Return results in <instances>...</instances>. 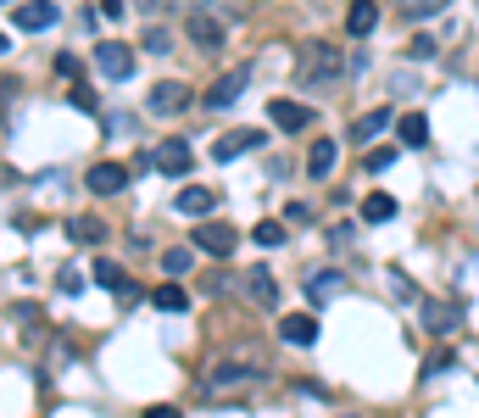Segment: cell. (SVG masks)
<instances>
[{"label":"cell","instance_id":"obj_23","mask_svg":"<svg viewBox=\"0 0 479 418\" xmlns=\"http://www.w3.org/2000/svg\"><path fill=\"white\" fill-rule=\"evenodd\" d=\"M184 284H173V274H168V284H156V296H151V307L156 312H184Z\"/></svg>","mask_w":479,"mask_h":418},{"label":"cell","instance_id":"obj_7","mask_svg":"<svg viewBox=\"0 0 479 418\" xmlns=\"http://www.w3.org/2000/svg\"><path fill=\"white\" fill-rule=\"evenodd\" d=\"M84 184L95 190V196H123V190H129V168L123 163H95Z\"/></svg>","mask_w":479,"mask_h":418},{"label":"cell","instance_id":"obj_34","mask_svg":"<svg viewBox=\"0 0 479 418\" xmlns=\"http://www.w3.org/2000/svg\"><path fill=\"white\" fill-rule=\"evenodd\" d=\"M407 56H412V61H429V56H435V40H424V34H419V40L407 45Z\"/></svg>","mask_w":479,"mask_h":418},{"label":"cell","instance_id":"obj_3","mask_svg":"<svg viewBox=\"0 0 479 418\" xmlns=\"http://www.w3.org/2000/svg\"><path fill=\"white\" fill-rule=\"evenodd\" d=\"M196 95H189V84H179V79H162V84H151V112L156 117H179Z\"/></svg>","mask_w":479,"mask_h":418},{"label":"cell","instance_id":"obj_13","mask_svg":"<svg viewBox=\"0 0 479 418\" xmlns=\"http://www.w3.org/2000/svg\"><path fill=\"white\" fill-rule=\"evenodd\" d=\"M463 324V307L457 302H424V330L429 335H452Z\"/></svg>","mask_w":479,"mask_h":418},{"label":"cell","instance_id":"obj_25","mask_svg":"<svg viewBox=\"0 0 479 418\" xmlns=\"http://www.w3.org/2000/svg\"><path fill=\"white\" fill-rule=\"evenodd\" d=\"M162 268H168L173 279H189V268H196V251H189V246H173V251H162Z\"/></svg>","mask_w":479,"mask_h":418},{"label":"cell","instance_id":"obj_28","mask_svg":"<svg viewBox=\"0 0 479 418\" xmlns=\"http://www.w3.org/2000/svg\"><path fill=\"white\" fill-rule=\"evenodd\" d=\"M251 240H257V246H279V240H284V223H273V218H263V223H257V229H251Z\"/></svg>","mask_w":479,"mask_h":418},{"label":"cell","instance_id":"obj_2","mask_svg":"<svg viewBox=\"0 0 479 418\" xmlns=\"http://www.w3.org/2000/svg\"><path fill=\"white\" fill-rule=\"evenodd\" d=\"M56 0H17V12H12V23L23 28V34H45V28H56Z\"/></svg>","mask_w":479,"mask_h":418},{"label":"cell","instance_id":"obj_12","mask_svg":"<svg viewBox=\"0 0 479 418\" xmlns=\"http://www.w3.org/2000/svg\"><path fill=\"white\" fill-rule=\"evenodd\" d=\"M240 291L257 302V307H273V302H279V284H273L268 268H245V274H240Z\"/></svg>","mask_w":479,"mask_h":418},{"label":"cell","instance_id":"obj_33","mask_svg":"<svg viewBox=\"0 0 479 418\" xmlns=\"http://www.w3.org/2000/svg\"><path fill=\"white\" fill-rule=\"evenodd\" d=\"M84 291V274L78 268H61V296H78Z\"/></svg>","mask_w":479,"mask_h":418},{"label":"cell","instance_id":"obj_35","mask_svg":"<svg viewBox=\"0 0 479 418\" xmlns=\"http://www.w3.org/2000/svg\"><path fill=\"white\" fill-rule=\"evenodd\" d=\"M12 95H17V79H12V73H0V112L12 107Z\"/></svg>","mask_w":479,"mask_h":418},{"label":"cell","instance_id":"obj_16","mask_svg":"<svg viewBox=\"0 0 479 418\" xmlns=\"http://www.w3.org/2000/svg\"><path fill=\"white\" fill-rule=\"evenodd\" d=\"M345 28H351L357 40H368L373 28H379V6H373V0H351V12H345Z\"/></svg>","mask_w":479,"mask_h":418},{"label":"cell","instance_id":"obj_22","mask_svg":"<svg viewBox=\"0 0 479 418\" xmlns=\"http://www.w3.org/2000/svg\"><path fill=\"white\" fill-rule=\"evenodd\" d=\"M307 173H312V179H329V173H335V140H318V145L307 151Z\"/></svg>","mask_w":479,"mask_h":418},{"label":"cell","instance_id":"obj_4","mask_svg":"<svg viewBox=\"0 0 479 418\" xmlns=\"http://www.w3.org/2000/svg\"><path fill=\"white\" fill-rule=\"evenodd\" d=\"M95 68L123 84V79H134V51H129V45H117V40H106V45H95Z\"/></svg>","mask_w":479,"mask_h":418},{"label":"cell","instance_id":"obj_18","mask_svg":"<svg viewBox=\"0 0 479 418\" xmlns=\"http://www.w3.org/2000/svg\"><path fill=\"white\" fill-rule=\"evenodd\" d=\"M251 379H263V374L257 368H240V363H217L207 385H212V391H235V385H251Z\"/></svg>","mask_w":479,"mask_h":418},{"label":"cell","instance_id":"obj_8","mask_svg":"<svg viewBox=\"0 0 479 418\" xmlns=\"http://www.w3.org/2000/svg\"><path fill=\"white\" fill-rule=\"evenodd\" d=\"M245 79H251L245 68H240V73H223V79H217V84L207 89V101H201V107H212V112H229V107L240 101V89H245Z\"/></svg>","mask_w":479,"mask_h":418},{"label":"cell","instance_id":"obj_1","mask_svg":"<svg viewBox=\"0 0 479 418\" xmlns=\"http://www.w3.org/2000/svg\"><path fill=\"white\" fill-rule=\"evenodd\" d=\"M340 73H345V61H340L335 45H307L301 61H296V79H301V84H335Z\"/></svg>","mask_w":479,"mask_h":418},{"label":"cell","instance_id":"obj_30","mask_svg":"<svg viewBox=\"0 0 479 418\" xmlns=\"http://www.w3.org/2000/svg\"><path fill=\"white\" fill-rule=\"evenodd\" d=\"M396 163V145H379V151H368V173H385Z\"/></svg>","mask_w":479,"mask_h":418},{"label":"cell","instance_id":"obj_5","mask_svg":"<svg viewBox=\"0 0 479 418\" xmlns=\"http://www.w3.org/2000/svg\"><path fill=\"white\" fill-rule=\"evenodd\" d=\"M257 145H268V140H263V128H229V135L212 145V156H217V163H235V156L257 151Z\"/></svg>","mask_w":479,"mask_h":418},{"label":"cell","instance_id":"obj_37","mask_svg":"<svg viewBox=\"0 0 479 418\" xmlns=\"http://www.w3.org/2000/svg\"><path fill=\"white\" fill-rule=\"evenodd\" d=\"M0 56H12V45H6V34H0Z\"/></svg>","mask_w":479,"mask_h":418},{"label":"cell","instance_id":"obj_15","mask_svg":"<svg viewBox=\"0 0 479 418\" xmlns=\"http://www.w3.org/2000/svg\"><path fill=\"white\" fill-rule=\"evenodd\" d=\"M279 335L290 340V346H312V340H318V318H312V312H290V318L279 324Z\"/></svg>","mask_w":479,"mask_h":418},{"label":"cell","instance_id":"obj_31","mask_svg":"<svg viewBox=\"0 0 479 418\" xmlns=\"http://www.w3.org/2000/svg\"><path fill=\"white\" fill-rule=\"evenodd\" d=\"M73 107H78V112H101V95L84 89V84H73Z\"/></svg>","mask_w":479,"mask_h":418},{"label":"cell","instance_id":"obj_26","mask_svg":"<svg viewBox=\"0 0 479 418\" xmlns=\"http://www.w3.org/2000/svg\"><path fill=\"white\" fill-rule=\"evenodd\" d=\"M452 0H401V12H407V23H429L435 12H446Z\"/></svg>","mask_w":479,"mask_h":418},{"label":"cell","instance_id":"obj_17","mask_svg":"<svg viewBox=\"0 0 479 418\" xmlns=\"http://www.w3.org/2000/svg\"><path fill=\"white\" fill-rule=\"evenodd\" d=\"M396 135H401L407 151H424V145H429V117H424V112H407V117L396 123Z\"/></svg>","mask_w":479,"mask_h":418},{"label":"cell","instance_id":"obj_20","mask_svg":"<svg viewBox=\"0 0 479 418\" xmlns=\"http://www.w3.org/2000/svg\"><path fill=\"white\" fill-rule=\"evenodd\" d=\"M95 284H101V291H117V296H134V291H129V274H123L117 263H106V256L95 263Z\"/></svg>","mask_w":479,"mask_h":418},{"label":"cell","instance_id":"obj_11","mask_svg":"<svg viewBox=\"0 0 479 418\" xmlns=\"http://www.w3.org/2000/svg\"><path fill=\"white\" fill-rule=\"evenodd\" d=\"M268 117L284 128V135H301V128H312V107H301V101H268Z\"/></svg>","mask_w":479,"mask_h":418},{"label":"cell","instance_id":"obj_29","mask_svg":"<svg viewBox=\"0 0 479 418\" xmlns=\"http://www.w3.org/2000/svg\"><path fill=\"white\" fill-rule=\"evenodd\" d=\"M140 45L162 56V51H173V34H168V28H145V34H140Z\"/></svg>","mask_w":479,"mask_h":418},{"label":"cell","instance_id":"obj_21","mask_svg":"<svg viewBox=\"0 0 479 418\" xmlns=\"http://www.w3.org/2000/svg\"><path fill=\"white\" fill-rule=\"evenodd\" d=\"M385 123H391V107H373V112H363L357 123H351V140L363 145V140H373V135H379V128H385Z\"/></svg>","mask_w":479,"mask_h":418},{"label":"cell","instance_id":"obj_9","mask_svg":"<svg viewBox=\"0 0 479 418\" xmlns=\"http://www.w3.org/2000/svg\"><path fill=\"white\" fill-rule=\"evenodd\" d=\"M151 156H156V173H168V179H184L189 173V145L184 140H162Z\"/></svg>","mask_w":479,"mask_h":418},{"label":"cell","instance_id":"obj_19","mask_svg":"<svg viewBox=\"0 0 479 418\" xmlns=\"http://www.w3.org/2000/svg\"><path fill=\"white\" fill-rule=\"evenodd\" d=\"M340 291H345V279H340L335 268H324V274L307 279V302H329V296H340Z\"/></svg>","mask_w":479,"mask_h":418},{"label":"cell","instance_id":"obj_32","mask_svg":"<svg viewBox=\"0 0 479 418\" xmlns=\"http://www.w3.org/2000/svg\"><path fill=\"white\" fill-rule=\"evenodd\" d=\"M56 73L78 84V73H84V61H78V56H56Z\"/></svg>","mask_w":479,"mask_h":418},{"label":"cell","instance_id":"obj_10","mask_svg":"<svg viewBox=\"0 0 479 418\" xmlns=\"http://www.w3.org/2000/svg\"><path fill=\"white\" fill-rule=\"evenodd\" d=\"M235 229H229V223H201V229H196V251H207V256H229L235 251Z\"/></svg>","mask_w":479,"mask_h":418},{"label":"cell","instance_id":"obj_27","mask_svg":"<svg viewBox=\"0 0 479 418\" xmlns=\"http://www.w3.org/2000/svg\"><path fill=\"white\" fill-rule=\"evenodd\" d=\"M363 218H368V223H391V218H396V201H391V196H379V190H373V196L363 201Z\"/></svg>","mask_w":479,"mask_h":418},{"label":"cell","instance_id":"obj_36","mask_svg":"<svg viewBox=\"0 0 479 418\" xmlns=\"http://www.w3.org/2000/svg\"><path fill=\"white\" fill-rule=\"evenodd\" d=\"M101 17L117 23V17H129V6H123V0H101Z\"/></svg>","mask_w":479,"mask_h":418},{"label":"cell","instance_id":"obj_24","mask_svg":"<svg viewBox=\"0 0 479 418\" xmlns=\"http://www.w3.org/2000/svg\"><path fill=\"white\" fill-rule=\"evenodd\" d=\"M68 235H73L78 246H101V240H106V223H101V218H73Z\"/></svg>","mask_w":479,"mask_h":418},{"label":"cell","instance_id":"obj_14","mask_svg":"<svg viewBox=\"0 0 479 418\" xmlns=\"http://www.w3.org/2000/svg\"><path fill=\"white\" fill-rule=\"evenodd\" d=\"M184 218H212V207H217V190H207V184H189V190H179V201H173Z\"/></svg>","mask_w":479,"mask_h":418},{"label":"cell","instance_id":"obj_6","mask_svg":"<svg viewBox=\"0 0 479 418\" xmlns=\"http://www.w3.org/2000/svg\"><path fill=\"white\" fill-rule=\"evenodd\" d=\"M184 34L196 40L207 56H212V51H223V23H217L212 12H189V17H184Z\"/></svg>","mask_w":479,"mask_h":418}]
</instances>
